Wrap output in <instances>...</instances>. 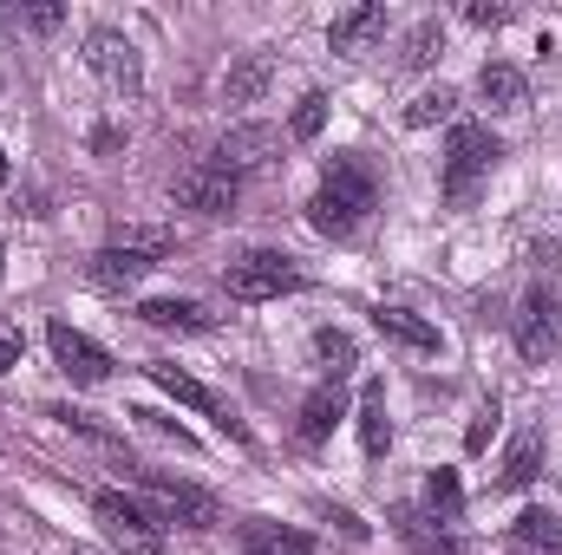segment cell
Returning <instances> with one entry per match:
<instances>
[{"label": "cell", "mask_w": 562, "mask_h": 555, "mask_svg": "<svg viewBox=\"0 0 562 555\" xmlns=\"http://www.w3.org/2000/svg\"><path fill=\"white\" fill-rule=\"evenodd\" d=\"M373 209H380V170H373L367 157H334V163L321 170V190H314V203H307V223L340 242V236H353Z\"/></svg>", "instance_id": "6da1fadb"}, {"label": "cell", "mask_w": 562, "mask_h": 555, "mask_svg": "<svg viewBox=\"0 0 562 555\" xmlns=\"http://www.w3.org/2000/svg\"><path fill=\"white\" fill-rule=\"evenodd\" d=\"M497 157H504V144L491 138V125L458 118V125H451V138H445V203H451V209H464V203L477 196V183L497 170Z\"/></svg>", "instance_id": "7a4b0ae2"}, {"label": "cell", "mask_w": 562, "mask_h": 555, "mask_svg": "<svg viewBox=\"0 0 562 555\" xmlns=\"http://www.w3.org/2000/svg\"><path fill=\"white\" fill-rule=\"evenodd\" d=\"M223 287H229V301L262 307V301H281V294H301V287H307V275H301L288 256H276V249H249L243 262H229Z\"/></svg>", "instance_id": "3957f363"}, {"label": "cell", "mask_w": 562, "mask_h": 555, "mask_svg": "<svg viewBox=\"0 0 562 555\" xmlns=\"http://www.w3.org/2000/svg\"><path fill=\"white\" fill-rule=\"evenodd\" d=\"M92 517H99V530L112 536V550L164 555V523L144 510L138 497H125V490H99V497H92Z\"/></svg>", "instance_id": "277c9868"}, {"label": "cell", "mask_w": 562, "mask_h": 555, "mask_svg": "<svg viewBox=\"0 0 562 555\" xmlns=\"http://www.w3.org/2000/svg\"><path fill=\"white\" fill-rule=\"evenodd\" d=\"M144 380H150V386H164V393H170L177 406H190V412H203L210 424H216V431H223V438H229V444H243V451L256 444V431H249L243 418L229 412V406H223V399H216V393H210L203 380H190L183 366H170V360H150V366H144Z\"/></svg>", "instance_id": "5b68a950"}, {"label": "cell", "mask_w": 562, "mask_h": 555, "mask_svg": "<svg viewBox=\"0 0 562 555\" xmlns=\"http://www.w3.org/2000/svg\"><path fill=\"white\" fill-rule=\"evenodd\" d=\"M125 471L138 477V490L157 503V523H183V530H216L223 523L216 497H203V490H190V484H177L164 471H144V464H125Z\"/></svg>", "instance_id": "8992f818"}, {"label": "cell", "mask_w": 562, "mask_h": 555, "mask_svg": "<svg viewBox=\"0 0 562 555\" xmlns=\"http://www.w3.org/2000/svg\"><path fill=\"white\" fill-rule=\"evenodd\" d=\"M236 190H243V177H229L216 157H203V163H190V170L170 177L177 209H196V216H229L236 209Z\"/></svg>", "instance_id": "52a82bcc"}, {"label": "cell", "mask_w": 562, "mask_h": 555, "mask_svg": "<svg viewBox=\"0 0 562 555\" xmlns=\"http://www.w3.org/2000/svg\"><path fill=\"white\" fill-rule=\"evenodd\" d=\"M46 347H53V360H59V373H66L72 386H105V380H112V353H105L92 333H79L72 320H53V327H46Z\"/></svg>", "instance_id": "ba28073f"}, {"label": "cell", "mask_w": 562, "mask_h": 555, "mask_svg": "<svg viewBox=\"0 0 562 555\" xmlns=\"http://www.w3.org/2000/svg\"><path fill=\"white\" fill-rule=\"evenodd\" d=\"M86 66L112 86V92H125V99H138V86H144V59H138V46L125 39V33H112V26H92L86 33Z\"/></svg>", "instance_id": "9c48e42d"}, {"label": "cell", "mask_w": 562, "mask_h": 555, "mask_svg": "<svg viewBox=\"0 0 562 555\" xmlns=\"http://www.w3.org/2000/svg\"><path fill=\"white\" fill-rule=\"evenodd\" d=\"M517 353L524 360H550L557 353V287L550 281H537L524 294V307H517Z\"/></svg>", "instance_id": "30bf717a"}, {"label": "cell", "mask_w": 562, "mask_h": 555, "mask_svg": "<svg viewBox=\"0 0 562 555\" xmlns=\"http://www.w3.org/2000/svg\"><path fill=\"white\" fill-rule=\"evenodd\" d=\"M281 150V132L276 125H236V132H223V144L210 150L229 177H243V170H262V163H276Z\"/></svg>", "instance_id": "8fae6325"}, {"label": "cell", "mask_w": 562, "mask_h": 555, "mask_svg": "<svg viewBox=\"0 0 562 555\" xmlns=\"http://www.w3.org/2000/svg\"><path fill=\"white\" fill-rule=\"evenodd\" d=\"M340 418H347V386L327 380V386H314V393L301 399V424H294V438H301V444H327Z\"/></svg>", "instance_id": "7c38bea8"}, {"label": "cell", "mask_w": 562, "mask_h": 555, "mask_svg": "<svg viewBox=\"0 0 562 555\" xmlns=\"http://www.w3.org/2000/svg\"><path fill=\"white\" fill-rule=\"evenodd\" d=\"M537 477H543V424H530V431L510 438V451L497 464V490H530Z\"/></svg>", "instance_id": "4fadbf2b"}, {"label": "cell", "mask_w": 562, "mask_h": 555, "mask_svg": "<svg viewBox=\"0 0 562 555\" xmlns=\"http://www.w3.org/2000/svg\"><path fill=\"white\" fill-rule=\"evenodd\" d=\"M150 269H157V262H144V256H132V249H112V242H105V249L86 262V281H92L99 294H125V287H138Z\"/></svg>", "instance_id": "5bb4252c"}, {"label": "cell", "mask_w": 562, "mask_h": 555, "mask_svg": "<svg viewBox=\"0 0 562 555\" xmlns=\"http://www.w3.org/2000/svg\"><path fill=\"white\" fill-rule=\"evenodd\" d=\"M386 33V7H347V13H334V26H327V46L334 53H367L373 39Z\"/></svg>", "instance_id": "9a60e30c"}, {"label": "cell", "mask_w": 562, "mask_h": 555, "mask_svg": "<svg viewBox=\"0 0 562 555\" xmlns=\"http://www.w3.org/2000/svg\"><path fill=\"white\" fill-rule=\"evenodd\" d=\"M138 320H144V327H157V333H210V327H216V314H203L196 301H177V294L144 301Z\"/></svg>", "instance_id": "2e32d148"}, {"label": "cell", "mask_w": 562, "mask_h": 555, "mask_svg": "<svg viewBox=\"0 0 562 555\" xmlns=\"http://www.w3.org/2000/svg\"><path fill=\"white\" fill-rule=\"evenodd\" d=\"M477 99H484L491 112H524V105H530V79H524L517 66H504V59H484V72H477Z\"/></svg>", "instance_id": "e0dca14e"}, {"label": "cell", "mask_w": 562, "mask_h": 555, "mask_svg": "<svg viewBox=\"0 0 562 555\" xmlns=\"http://www.w3.org/2000/svg\"><path fill=\"white\" fill-rule=\"evenodd\" d=\"M393 523H400V536L419 555H471L451 536V523H438V517H425V510H393Z\"/></svg>", "instance_id": "ac0fdd59"}, {"label": "cell", "mask_w": 562, "mask_h": 555, "mask_svg": "<svg viewBox=\"0 0 562 555\" xmlns=\"http://www.w3.org/2000/svg\"><path fill=\"white\" fill-rule=\"evenodd\" d=\"M269 86H276V53H243V59L229 66V79H223L229 105H256Z\"/></svg>", "instance_id": "d6986e66"}, {"label": "cell", "mask_w": 562, "mask_h": 555, "mask_svg": "<svg viewBox=\"0 0 562 555\" xmlns=\"http://www.w3.org/2000/svg\"><path fill=\"white\" fill-rule=\"evenodd\" d=\"M360 444H367V457H386V444H393V412H386V386L380 380H367L360 386Z\"/></svg>", "instance_id": "ffe728a7"}, {"label": "cell", "mask_w": 562, "mask_h": 555, "mask_svg": "<svg viewBox=\"0 0 562 555\" xmlns=\"http://www.w3.org/2000/svg\"><path fill=\"white\" fill-rule=\"evenodd\" d=\"M373 327L393 340V347H413V353H438V327L406 314V307H373Z\"/></svg>", "instance_id": "44dd1931"}, {"label": "cell", "mask_w": 562, "mask_h": 555, "mask_svg": "<svg viewBox=\"0 0 562 555\" xmlns=\"http://www.w3.org/2000/svg\"><path fill=\"white\" fill-rule=\"evenodd\" d=\"M243 555H314L307 530H281V523H249L243 530Z\"/></svg>", "instance_id": "7402d4cb"}, {"label": "cell", "mask_w": 562, "mask_h": 555, "mask_svg": "<svg viewBox=\"0 0 562 555\" xmlns=\"http://www.w3.org/2000/svg\"><path fill=\"white\" fill-rule=\"evenodd\" d=\"M510 543L524 555H562V523L550 510H524V517L510 523Z\"/></svg>", "instance_id": "603a6c76"}, {"label": "cell", "mask_w": 562, "mask_h": 555, "mask_svg": "<svg viewBox=\"0 0 562 555\" xmlns=\"http://www.w3.org/2000/svg\"><path fill=\"white\" fill-rule=\"evenodd\" d=\"M112 249H132L144 262H164V256L177 249V236H170L164 223H119V229H112Z\"/></svg>", "instance_id": "cb8c5ba5"}, {"label": "cell", "mask_w": 562, "mask_h": 555, "mask_svg": "<svg viewBox=\"0 0 562 555\" xmlns=\"http://www.w3.org/2000/svg\"><path fill=\"white\" fill-rule=\"evenodd\" d=\"M425 503H431V517H438V523H458V510H464V484H458V471H445V464H438V471L425 477Z\"/></svg>", "instance_id": "d4e9b609"}, {"label": "cell", "mask_w": 562, "mask_h": 555, "mask_svg": "<svg viewBox=\"0 0 562 555\" xmlns=\"http://www.w3.org/2000/svg\"><path fill=\"white\" fill-rule=\"evenodd\" d=\"M458 118V92L451 86H431V92H419L413 105H406V125L413 132H425V125H451Z\"/></svg>", "instance_id": "484cf974"}, {"label": "cell", "mask_w": 562, "mask_h": 555, "mask_svg": "<svg viewBox=\"0 0 562 555\" xmlns=\"http://www.w3.org/2000/svg\"><path fill=\"white\" fill-rule=\"evenodd\" d=\"M438 53H445V26H438V20H419V26L406 33V53H400V59H406V66H431Z\"/></svg>", "instance_id": "4316f807"}, {"label": "cell", "mask_w": 562, "mask_h": 555, "mask_svg": "<svg viewBox=\"0 0 562 555\" xmlns=\"http://www.w3.org/2000/svg\"><path fill=\"white\" fill-rule=\"evenodd\" d=\"M321 125H327V92H307L301 105H294V118H288V132L301 144H314L321 138Z\"/></svg>", "instance_id": "83f0119b"}, {"label": "cell", "mask_w": 562, "mask_h": 555, "mask_svg": "<svg viewBox=\"0 0 562 555\" xmlns=\"http://www.w3.org/2000/svg\"><path fill=\"white\" fill-rule=\"evenodd\" d=\"M314 353H321V360L334 366V380H340V373L353 366V333H340V327H321V333H314Z\"/></svg>", "instance_id": "f1b7e54d"}, {"label": "cell", "mask_w": 562, "mask_h": 555, "mask_svg": "<svg viewBox=\"0 0 562 555\" xmlns=\"http://www.w3.org/2000/svg\"><path fill=\"white\" fill-rule=\"evenodd\" d=\"M491 431H497V399H484V406L471 412V424H464V451H484Z\"/></svg>", "instance_id": "f546056e"}, {"label": "cell", "mask_w": 562, "mask_h": 555, "mask_svg": "<svg viewBox=\"0 0 562 555\" xmlns=\"http://www.w3.org/2000/svg\"><path fill=\"white\" fill-rule=\"evenodd\" d=\"M20 353H26V333H20V320H7V314H0V380L20 366Z\"/></svg>", "instance_id": "4dcf8cb0"}, {"label": "cell", "mask_w": 562, "mask_h": 555, "mask_svg": "<svg viewBox=\"0 0 562 555\" xmlns=\"http://www.w3.org/2000/svg\"><path fill=\"white\" fill-rule=\"evenodd\" d=\"M464 20H471V26H504V20H510V0H471Z\"/></svg>", "instance_id": "1f68e13d"}, {"label": "cell", "mask_w": 562, "mask_h": 555, "mask_svg": "<svg viewBox=\"0 0 562 555\" xmlns=\"http://www.w3.org/2000/svg\"><path fill=\"white\" fill-rule=\"evenodd\" d=\"M20 20H26V26H33V33H53V26H59V20H66V13H59V7H53V0H40V7H26V13H20Z\"/></svg>", "instance_id": "d6a6232c"}, {"label": "cell", "mask_w": 562, "mask_h": 555, "mask_svg": "<svg viewBox=\"0 0 562 555\" xmlns=\"http://www.w3.org/2000/svg\"><path fill=\"white\" fill-rule=\"evenodd\" d=\"M0 281H7V242H0Z\"/></svg>", "instance_id": "836d02e7"}, {"label": "cell", "mask_w": 562, "mask_h": 555, "mask_svg": "<svg viewBox=\"0 0 562 555\" xmlns=\"http://www.w3.org/2000/svg\"><path fill=\"white\" fill-rule=\"evenodd\" d=\"M0 183H7V150H0Z\"/></svg>", "instance_id": "e575fe53"}, {"label": "cell", "mask_w": 562, "mask_h": 555, "mask_svg": "<svg viewBox=\"0 0 562 555\" xmlns=\"http://www.w3.org/2000/svg\"><path fill=\"white\" fill-rule=\"evenodd\" d=\"M0 33H7V13H0Z\"/></svg>", "instance_id": "d590c367"}]
</instances>
